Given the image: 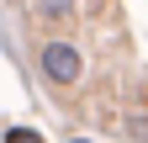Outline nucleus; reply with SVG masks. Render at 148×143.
I'll use <instances>...</instances> for the list:
<instances>
[{"instance_id": "nucleus-1", "label": "nucleus", "mask_w": 148, "mask_h": 143, "mask_svg": "<svg viewBox=\"0 0 148 143\" xmlns=\"http://www.w3.org/2000/svg\"><path fill=\"white\" fill-rule=\"evenodd\" d=\"M42 74H48L53 85H74V80L85 74V58H79V48H74V43H64V37L42 43Z\"/></svg>"}, {"instance_id": "nucleus-2", "label": "nucleus", "mask_w": 148, "mask_h": 143, "mask_svg": "<svg viewBox=\"0 0 148 143\" xmlns=\"http://www.w3.org/2000/svg\"><path fill=\"white\" fill-rule=\"evenodd\" d=\"M122 138H132V143H148V117H127V122H122Z\"/></svg>"}, {"instance_id": "nucleus-3", "label": "nucleus", "mask_w": 148, "mask_h": 143, "mask_svg": "<svg viewBox=\"0 0 148 143\" xmlns=\"http://www.w3.org/2000/svg\"><path fill=\"white\" fill-rule=\"evenodd\" d=\"M37 11H42V16H53V21H69V0H42Z\"/></svg>"}, {"instance_id": "nucleus-4", "label": "nucleus", "mask_w": 148, "mask_h": 143, "mask_svg": "<svg viewBox=\"0 0 148 143\" xmlns=\"http://www.w3.org/2000/svg\"><path fill=\"white\" fill-rule=\"evenodd\" d=\"M5 143H42V138L27 133V127H5Z\"/></svg>"}, {"instance_id": "nucleus-5", "label": "nucleus", "mask_w": 148, "mask_h": 143, "mask_svg": "<svg viewBox=\"0 0 148 143\" xmlns=\"http://www.w3.org/2000/svg\"><path fill=\"white\" fill-rule=\"evenodd\" d=\"M69 143H85V138H69Z\"/></svg>"}]
</instances>
